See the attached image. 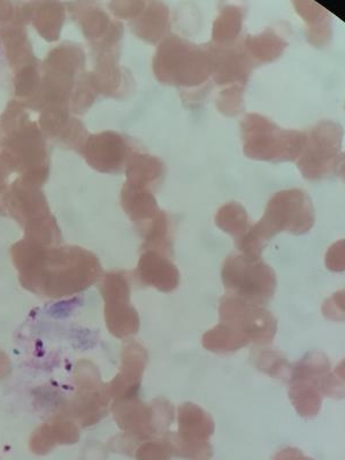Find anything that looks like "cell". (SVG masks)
Here are the masks:
<instances>
[{"instance_id": "obj_1", "label": "cell", "mask_w": 345, "mask_h": 460, "mask_svg": "<svg viewBox=\"0 0 345 460\" xmlns=\"http://www.w3.org/2000/svg\"><path fill=\"white\" fill-rule=\"evenodd\" d=\"M20 282L23 288L42 297L63 298L81 293L101 278L97 258L84 250H71L63 258L45 261L29 254L16 257Z\"/></svg>"}, {"instance_id": "obj_2", "label": "cell", "mask_w": 345, "mask_h": 460, "mask_svg": "<svg viewBox=\"0 0 345 460\" xmlns=\"http://www.w3.org/2000/svg\"><path fill=\"white\" fill-rule=\"evenodd\" d=\"M314 203L305 191L288 189L277 192L267 203L261 221L252 225L248 235L236 248L243 256L258 261L270 238L282 232L303 235L314 227Z\"/></svg>"}, {"instance_id": "obj_3", "label": "cell", "mask_w": 345, "mask_h": 460, "mask_svg": "<svg viewBox=\"0 0 345 460\" xmlns=\"http://www.w3.org/2000/svg\"><path fill=\"white\" fill-rule=\"evenodd\" d=\"M152 67L160 84L182 89L199 88L212 76L207 45L189 42L178 35H168L159 43Z\"/></svg>"}, {"instance_id": "obj_4", "label": "cell", "mask_w": 345, "mask_h": 460, "mask_svg": "<svg viewBox=\"0 0 345 460\" xmlns=\"http://www.w3.org/2000/svg\"><path fill=\"white\" fill-rule=\"evenodd\" d=\"M241 137L246 157L278 164L297 162L306 133L283 129L264 115L249 113L241 122Z\"/></svg>"}, {"instance_id": "obj_5", "label": "cell", "mask_w": 345, "mask_h": 460, "mask_svg": "<svg viewBox=\"0 0 345 460\" xmlns=\"http://www.w3.org/2000/svg\"><path fill=\"white\" fill-rule=\"evenodd\" d=\"M305 133V146L296 162L304 178L319 181L340 175L343 170L342 127L326 120Z\"/></svg>"}, {"instance_id": "obj_6", "label": "cell", "mask_w": 345, "mask_h": 460, "mask_svg": "<svg viewBox=\"0 0 345 460\" xmlns=\"http://www.w3.org/2000/svg\"><path fill=\"white\" fill-rule=\"evenodd\" d=\"M223 280L230 296L259 306L272 299L277 288V275L269 265L241 253L226 259Z\"/></svg>"}, {"instance_id": "obj_7", "label": "cell", "mask_w": 345, "mask_h": 460, "mask_svg": "<svg viewBox=\"0 0 345 460\" xmlns=\"http://www.w3.org/2000/svg\"><path fill=\"white\" fill-rule=\"evenodd\" d=\"M330 371V363L322 353L307 355L293 369L290 397L303 417L316 416L322 405L323 394L332 396L338 390Z\"/></svg>"}, {"instance_id": "obj_8", "label": "cell", "mask_w": 345, "mask_h": 460, "mask_svg": "<svg viewBox=\"0 0 345 460\" xmlns=\"http://www.w3.org/2000/svg\"><path fill=\"white\" fill-rule=\"evenodd\" d=\"M77 392L64 408V418L76 420L81 426L96 424L108 413L111 394L108 385L102 384L98 369L88 361L76 367Z\"/></svg>"}, {"instance_id": "obj_9", "label": "cell", "mask_w": 345, "mask_h": 460, "mask_svg": "<svg viewBox=\"0 0 345 460\" xmlns=\"http://www.w3.org/2000/svg\"><path fill=\"white\" fill-rule=\"evenodd\" d=\"M101 294L105 301V320L109 331L119 339L138 331L137 310L129 304L130 285L125 272H113L102 279Z\"/></svg>"}, {"instance_id": "obj_10", "label": "cell", "mask_w": 345, "mask_h": 460, "mask_svg": "<svg viewBox=\"0 0 345 460\" xmlns=\"http://www.w3.org/2000/svg\"><path fill=\"white\" fill-rule=\"evenodd\" d=\"M220 318L223 323L235 328L252 342L267 344L272 342L277 332V322L264 307L226 296L220 304Z\"/></svg>"}, {"instance_id": "obj_11", "label": "cell", "mask_w": 345, "mask_h": 460, "mask_svg": "<svg viewBox=\"0 0 345 460\" xmlns=\"http://www.w3.org/2000/svg\"><path fill=\"white\" fill-rule=\"evenodd\" d=\"M207 45L211 57L212 76L219 85L248 84L254 68L252 60L246 56L242 40L229 45Z\"/></svg>"}, {"instance_id": "obj_12", "label": "cell", "mask_w": 345, "mask_h": 460, "mask_svg": "<svg viewBox=\"0 0 345 460\" xmlns=\"http://www.w3.org/2000/svg\"><path fill=\"white\" fill-rule=\"evenodd\" d=\"M115 420L126 430H142L151 426L152 420H172V409L165 401L155 402L154 405L143 404L137 397L115 401L112 406Z\"/></svg>"}, {"instance_id": "obj_13", "label": "cell", "mask_w": 345, "mask_h": 460, "mask_svg": "<svg viewBox=\"0 0 345 460\" xmlns=\"http://www.w3.org/2000/svg\"><path fill=\"white\" fill-rule=\"evenodd\" d=\"M146 359V352L141 345L137 343L127 345L122 353L120 373L108 385L111 397L115 401L137 397Z\"/></svg>"}, {"instance_id": "obj_14", "label": "cell", "mask_w": 345, "mask_h": 460, "mask_svg": "<svg viewBox=\"0 0 345 460\" xmlns=\"http://www.w3.org/2000/svg\"><path fill=\"white\" fill-rule=\"evenodd\" d=\"M80 431L75 421L57 417L34 431L29 442L31 453L39 456L51 453L58 445H74L79 441Z\"/></svg>"}, {"instance_id": "obj_15", "label": "cell", "mask_w": 345, "mask_h": 460, "mask_svg": "<svg viewBox=\"0 0 345 460\" xmlns=\"http://www.w3.org/2000/svg\"><path fill=\"white\" fill-rule=\"evenodd\" d=\"M137 279L146 286H154L157 289L168 293L176 289L179 285L180 274L176 266L167 256L155 252H146L139 259Z\"/></svg>"}, {"instance_id": "obj_16", "label": "cell", "mask_w": 345, "mask_h": 460, "mask_svg": "<svg viewBox=\"0 0 345 460\" xmlns=\"http://www.w3.org/2000/svg\"><path fill=\"white\" fill-rule=\"evenodd\" d=\"M133 31L147 43H160L170 35V10L162 2L146 4L141 13L133 22Z\"/></svg>"}, {"instance_id": "obj_17", "label": "cell", "mask_w": 345, "mask_h": 460, "mask_svg": "<svg viewBox=\"0 0 345 460\" xmlns=\"http://www.w3.org/2000/svg\"><path fill=\"white\" fill-rule=\"evenodd\" d=\"M296 12L306 23V40L312 47L324 48L331 43L332 37V16L326 8L318 3L295 2Z\"/></svg>"}, {"instance_id": "obj_18", "label": "cell", "mask_w": 345, "mask_h": 460, "mask_svg": "<svg viewBox=\"0 0 345 460\" xmlns=\"http://www.w3.org/2000/svg\"><path fill=\"white\" fill-rule=\"evenodd\" d=\"M242 44L254 67L278 60L288 47L287 40L273 28H266L261 34L246 36Z\"/></svg>"}, {"instance_id": "obj_19", "label": "cell", "mask_w": 345, "mask_h": 460, "mask_svg": "<svg viewBox=\"0 0 345 460\" xmlns=\"http://www.w3.org/2000/svg\"><path fill=\"white\" fill-rule=\"evenodd\" d=\"M123 204L131 220L138 225V228L149 224L162 211L154 191L150 189L130 186V184L123 191Z\"/></svg>"}, {"instance_id": "obj_20", "label": "cell", "mask_w": 345, "mask_h": 460, "mask_svg": "<svg viewBox=\"0 0 345 460\" xmlns=\"http://www.w3.org/2000/svg\"><path fill=\"white\" fill-rule=\"evenodd\" d=\"M165 176V165L155 155L135 154L128 165L130 186L154 190Z\"/></svg>"}, {"instance_id": "obj_21", "label": "cell", "mask_w": 345, "mask_h": 460, "mask_svg": "<svg viewBox=\"0 0 345 460\" xmlns=\"http://www.w3.org/2000/svg\"><path fill=\"white\" fill-rule=\"evenodd\" d=\"M245 8L227 4L221 7L212 28V43L229 45L238 42L245 20Z\"/></svg>"}, {"instance_id": "obj_22", "label": "cell", "mask_w": 345, "mask_h": 460, "mask_svg": "<svg viewBox=\"0 0 345 460\" xmlns=\"http://www.w3.org/2000/svg\"><path fill=\"white\" fill-rule=\"evenodd\" d=\"M216 224L225 233L234 237L235 244L240 243L252 228L248 212L237 201H229L217 211Z\"/></svg>"}, {"instance_id": "obj_23", "label": "cell", "mask_w": 345, "mask_h": 460, "mask_svg": "<svg viewBox=\"0 0 345 460\" xmlns=\"http://www.w3.org/2000/svg\"><path fill=\"white\" fill-rule=\"evenodd\" d=\"M250 341L235 328L221 323L203 338L204 347L215 352H233L244 348Z\"/></svg>"}, {"instance_id": "obj_24", "label": "cell", "mask_w": 345, "mask_h": 460, "mask_svg": "<svg viewBox=\"0 0 345 460\" xmlns=\"http://www.w3.org/2000/svg\"><path fill=\"white\" fill-rule=\"evenodd\" d=\"M245 85H229L217 98V108L226 117L233 118L244 111Z\"/></svg>"}, {"instance_id": "obj_25", "label": "cell", "mask_w": 345, "mask_h": 460, "mask_svg": "<svg viewBox=\"0 0 345 460\" xmlns=\"http://www.w3.org/2000/svg\"><path fill=\"white\" fill-rule=\"evenodd\" d=\"M343 242H339L338 244H335L331 248L330 252L327 254V265L330 267L332 270H343Z\"/></svg>"}, {"instance_id": "obj_26", "label": "cell", "mask_w": 345, "mask_h": 460, "mask_svg": "<svg viewBox=\"0 0 345 460\" xmlns=\"http://www.w3.org/2000/svg\"><path fill=\"white\" fill-rule=\"evenodd\" d=\"M10 372V358H8L5 353L0 351V380L4 379V377H6Z\"/></svg>"}]
</instances>
